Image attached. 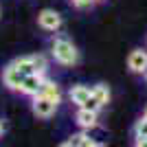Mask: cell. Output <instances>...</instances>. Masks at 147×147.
Segmentation results:
<instances>
[{
    "mask_svg": "<svg viewBox=\"0 0 147 147\" xmlns=\"http://www.w3.org/2000/svg\"><path fill=\"white\" fill-rule=\"evenodd\" d=\"M51 55L55 57L57 64L61 66H75L79 61V51L64 33H55L51 40Z\"/></svg>",
    "mask_w": 147,
    "mask_h": 147,
    "instance_id": "6da1fadb",
    "label": "cell"
},
{
    "mask_svg": "<svg viewBox=\"0 0 147 147\" xmlns=\"http://www.w3.org/2000/svg\"><path fill=\"white\" fill-rule=\"evenodd\" d=\"M31 110L40 119H51L57 110V103L51 101L49 97H44V94H35V97H33V103H31Z\"/></svg>",
    "mask_w": 147,
    "mask_h": 147,
    "instance_id": "7a4b0ae2",
    "label": "cell"
},
{
    "mask_svg": "<svg viewBox=\"0 0 147 147\" xmlns=\"http://www.w3.org/2000/svg\"><path fill=\"white\" fill-rule=\"evenodd\" d=\"M44 81H46V75H42V73H31V75H26V77H24L22 86H20V92L26 94V97H35V94H40Z\"/></svg>",
    "mask_w": 147,
    "mask_h": 147,
    "instance_id": "3957f363",
    "label": "cell"
},
{
    "mask_svg": "<svg viewBox=\"0 0 147 147\" xmlns=\"http://www.w3.org/2000/svg\"><path fill=\"white\" fill-rule=\"evenodd\" d=\"M37 24L42 26L44 31L55 33V31H59V26H61V16L55 11V9H44V11H40V16H37Z\"/></svg>",
    "mask_w": 147,
    "mask_h": 147,
    "instance_id": "277c9868",
    "label": "cell"
},
{
    "mask_svg": "<svg viewBox=\"0 0 147 147\" xmlns=\"http://www.w3.org/2000/svg\"><path fill=\"white\" fill-rule=\"evenodd\" d=\"M24 77H26V75L22 73V70H18L13 64H9V66L2 70V84H5L7 88H11V90H20Z\"/></svg>",
    "mask_w": 147,
    "mask_h": 147,
    "instance_id": "5b68a950",
    "label": "cell"
},
{
    "mask_svg": "<svg viewBox=\"0 0 147 147\" xmlns=\"http://www.w3.org/2000/svg\"><path fill=\"white\" fill-rule=\"evenodd\" d=\"M127 68L132 70V73L136 75H143L147 68V49H134L132 53L127 55Z\"/></svg>",
    "mask_w": 147,
    "mask_h": 147,
    "instance_id": "8992f818",
    "label": "cell"
},
{
    "mask_svg": "<svg viewBox=\"0 0 147 147\" xmlns=\"http://www.w3.org/2000/svg\"><path fill=\"white\" fill-rule=\"evenodd\" d=\"M75 121L81 129H92L99 125V117L94 110H88V108H79L77 114H75Z\"/></svg>",
    "mask_w": 147,
    "mask_h": 147,
    "instance_id": "52a82bcc",
    "label": "cell"
},
{
    "mask_svg": "<svg viewBox=\"0 0 147 147\" xmlns=\"http://www.w3.org/2000/svg\"><path fill=\"white\" fill-rule=\"evenodd\" d=\"M97 145V141H92L90 134H86V132H81V134H73L68 141L61 143V147H94Z\"/></svg>",
    "mask_w": 147,
    "mask_h": 147,
    "instance_id": "ba28073f",
    "label": "cell"
},
{
    "mask_svg": "<svg viewBox=\"0 0 147 147\" xmlns=\"http://www.w3.org/2000/svg\"><path fill=\"white\" fill-rule=\"evenodd\" d=\"M90 94H92V88L90 86H84V84H77V86L70 88V101L77 103V105H84Z\"/></svg>",
    "mask_w": 147,
    "mask_h": 147,
    "instance_id": "9c48e42d",
    "label": "cell"
},
{
    "mask_svg": "<svg viewBox=\"0 0 147 147\" xmlns=\"http://www.w3.org/2000/svg\"><path fill=\"white\" fill-rule=\"evenodd\" d=\"M40 94L49 97L51 101H55L57 105H59V101H61V88L57 86L55 81H51V79L44 81V86H42V90H40Z\"/></svg>",
    "mask_w": 147,
    "mask_h": 147,
    "instance_id": "30bf717a",
    "label": "cell"
},
{
    "mask_svg": "<svg viewBox=\"0 0 147 147\" xmlns=\"http://www.w3.org/2000/svg\"><path fill=\"white\" fill-rule=\"evenodd\" d=\"M134 138H136V145H143L145 147V143H147V119L145 117H141V121H136V125H134Z\"/></svg>",
    "mask_w": 147,
    "mask_h": 147,
    "instance_id": "8fae6325",
    "label": "cell"
},
{
    "mask_svg": "<svg viewBox=\"0 0 147 147\" xmlns=\"http://www.w3.org/2000/svg\"><path fill=\"white\" fill-rule=\"evenodd\" d=\"M13 66L18 68V70H22L24 75H31L35 73V64H33V55H26V57H18V59L11 61Z\"/></svg>",
    "mask_w": 147,
    "mask_h": 147,
    "instance_id": "7c38bea8",
    "label": "cell"
},
{
    "mask_svg": "<svg viewBox=\"0 0 147 147\" xmlns=\"http://www.w3.org/2000/svg\"><path fill=\"white\" fill-rule=\"evenodd\" d=\"M92 94L97 97V101L101 105L110 103V88L105 86V84H97V86H92Z\"/></svg>",
    "mask_w": 147,
    "mask_h": 147,
    "instance_id": "4fadbf2b",
    "label": "cell"
},
{
    "mask_svg": "<svg viewBox=\"0 0 147 147\" xmlns=\"http://www.w3.org/2000/svg\"><path fill=\"white\" fill-rule=\"evenodd\" d=\"M33 64H35V73L46 75V70H49V61H46L44 55H33Z\"/></svg>",
    "mask_w": 147,
    "mask_h": 147,
    "instance_id": "5bb4252c",
    "label": "cell"
},
{
    "mask_svg": "<svg viewBox=\"0 0 147 147\" xmlns=\"http://www.w3.org/2000/svg\"><path fill=\"white\" fill-rule=\"evenodd\" d=\"M79 108H88V110H94V112H99L101 108H103V105H101V103L97 101V97H94V94H90V97L86 99V103H84V105H79Z\"/></svg>",
    "mask_w": 147,
    "mask_h": 147,
    "instance_id": "9a60e30c",
    "label": "cell"
},
{
    "mask_svg": "<svg viewBox=\"0 0 147 147\" xmlns=\"http://www.w3.org/2000/svg\"><path fill=\"white\" fill-rule=\"evenodd\" d=\"M70 5H73L75 9H90V7L94 5V0H70Z\"/></svg>",
    "mask_w": 147,
    "mask_h": 147,
    "instance_id": "2e32d148",
    "label": "cell"
},
{
    "mask_svg": "<svg viewBox=\"0 0 147 147\" xmlns=\"http://www.w3.org/2000/svg\"><path fill=\"white\" fill-rule=\"evenodd\" d=\"M2 134H5V123L0 121V136H2Z\"/></svg>",
    "mask_w": 147,
    "mask_h": 147,
    "instance_id": "e0dca14e",
    "label": "cell"
},
{
    "mask_svg": "<svg viewBox=\"0 0 147 147\" xmlns=\"http://www.w3.org/2000/svg\"><path fill=\"white\" fill-rule=\"evenodd\" d=\"M143 77H145V81H147V68H145V73H143Z\"/></svg>",
    "mask_w": 147,
    "mask_h": 147,
    "instance_id": "ac0fdd59",
    "label": "cell"
},
{
    "mask_svg": "<svg viewBox=\"0 0 147 147\" xmlns=\"http://www.w3.org/2000/svg\"><path fill=\"white\" fill-rule=\"evenodd\" d=\"M143 117H145V119H147V108H145V112H143Z\"/></svg>",
    "mask_w": 147,
    "mask_h": 147,
    "instance_id": "d6986e66",
    "label": "cell"
},
{
    "mask_svg": "<svg viewBox=\"0 0 147 147\" xmlns=\"http://www.w3.org/2000/svg\"><path fill=\"white\" fill-rule=\"evenodd\" d=\"M94 2H101V0H94Z\"/></svg>",
    "mask_w": 147,
    "mask_h": 147,
    "instance_id": "ffe728a7",
    "label": "cell"
}]
</instances>
